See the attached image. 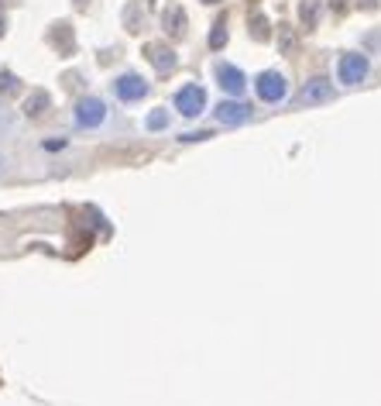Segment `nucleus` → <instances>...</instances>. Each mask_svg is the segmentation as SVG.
<instances>
[{
	"label": "nucleus",
	"mask_w": 381,
	"mask_h": 406,
	"mask_svg": "<svg viewBox=\"0 0 381 406\" xmlns=\"http://www.w3.org/2000/svg\"><path fill=\"white\" fill-rule=\"evenodd\" d=\"M176 107L182 117H200L206 107V90L200 83H186V86L176 93Z\"/></svg>",
	"instance_id": "nucleus-1"
},
{
	"label": "nucleus",
	"mask_w": 381,
	"mask_h": 406,
	"mask_svg": "<svg viewBox=\"0 0 381 406\" xmlns=\"http://www.w3.org/2000/svg\"><path fill=\"white\" fill-rule=\"evenodd\" d=\"M145 55H148V62H152L158 73H172V69H176V52H172L169 45H148Z\"/></svg>",
	"instance_id": "nucleus-9"
},
{
	"label": "nucleus",
	"mask_w": 381,
	"mask_h": 406,
	"mask_svg": "<svg viewBox=\"0 0 381 406\" xmlns=\"http://www.w3.org/2000/svg\"><path fill=\"white\" fill-rule=\"evenodd\" d=\"M213 117H217L220 124H244V121L251 117V107H248L244 100H224L220 107L213 110Z\"/></svg>",
	"instance_id": "nucleus-7"
},
{
	"label": "nucleus",
	"mask_w": 381,
	"mask_h": 406,
	"mask_svg": "<svg viewBox=\"0 0 381 406\" xmlns=\"http://www.w3.org/2000/svg\"><path fill=\"white\" fill-rule=\"evenodd\" d=\"M165 28H169V35H182V31H186V14H182V7H169Z\"/></svg>",
	"instance_id": "nucleus-10"
},
{
	"label": "nucleus",
	"mask_w": 381,
	"mask_h": 406,
	"mask_svg": "<svg viewBox=\"0 0 381 406\" xmlns=\"http://www.w3.org/2000/svg\"><path fill=\"white\" fill-rule=\"evenodd\" d=\"M76 4H86V0H76Z\"/></svg>",
	"instance_id": "nucleus-19"
},
{
	"label": "nucleus",
	"mask_w": 381,
	"mask_h": 406,
	"mask_svg": "<svg viewBox=\"0 0 381 406\" xmlns=\"http://www.w3.org/2000/svg\"><path fill=\"white\" fill-rule=\"evenodd\" d=\"M203 4H220V0H203Z\"/></svg>",
	"instance_id": "nucleus-18"
},
{
	"label": "nucleus",
	"mask_w": 381,
	"mask_h": 406,
	"mask_svg": "<svg viewBox=\"0 0 381 406\" xmlns=\"http://www.w3.org/2000/svg\"><path fill=\"white\" fill-rule=\"evenodd\" d=\"M14 90H18L14 73H0V93H14Z\"/></svg>",
	"instance_id": "nucleus-14"
},
{
	"label": "nucleus",
	"mask_w": 381,
	"mask_h": 406,
	"mask_svg": "<svg viewBox=\"0 0 381 406\" xmlns=\"http://www.w3.org/2000/svg\"><path fill=\"white\" fill-rule=\"evenodd\" d=\"M145 124H148L152 131H162V128L169 124V114H165V110H155V114H148V121H145Z\"/></svg>",
	"instance_id": "nucleus-13"
},
{
	"label": "nucleus",
	"mask_w": 381,
	"mask_h": 406,
	"mask_svg": "<svg viewBox=\"0 0 381 406\" xmlns=\"http://www.w3.org/2000/svg\"><path fill=\"white\" fill-rule=\"evenodd\" d=\"M217 83L227 90V93H234V97H241L244 93V86H248V80H244V73L237 69V66H217Z\"/></svg>",
	"instance_id": "nucleus-8"
},
{
	"label": "nucleus",
	"mask_w": 381,
	"mask_h": 406,
	"mask_svg": "<svg viewBox=\"0 0 381 406\" xmlns=\"http://www.w3.org/2000/svg\"><path fill=\"white\" fill-rule=\"evenodd\" d=\"M45 107H49V93H42V90H38V93H31V97H28L25 114H28V117H38Z\"/></svg>",
	"instance_id": "nucleus-11"
},
{
	"label": "nucleus",
	"mask_w": 381,
	"mask_h": 406,
	"mask_svg": "<svg viewBox=\"0 0 381 406\" xmlns=\"http://www.w3.org/2000/svg\"><path fill=\"white\" fill-rule=\"evenodd\" d=\"M330 97H333L330 80L316 76V80H309V83L303 86V93H299V104H303V107H313V104H323V100H330Z\"/></svg>",
	"instance_id": "nucleus-6"
},
{
	"label": "nucleus",
	"mask_w": 381,
	"mask_h": 406,
	"mask_svg": "<svg viewBox=\"0 0 381 406\" xmlns=\"http://www.w3.org/2000/svg\"><path fill=\"white\" fill-rule=\"evenodd\" d=\"M114 90H117V97H121L124 104H131V100H141V97L148 93V83L141 80L138 73H124L121 80L114 83Z\"/></svg>",
	"instance_id": "nucleus-5"
},
{
	"label": "nucleus",
	"mask_w": 381,
	"mask_h": 406,
	"mask_svg": "<svg viewBox=\"0 0 381 406\" xmlns=\"http://www.w3.org/2000/svg\"><path fill=\"white\" fill-rule=\"evenodd\" d=\"M303 21L309 28H313V21H316V4H313V0H309V4H303Z\"/></svg>",
	"instance_id": "nucleus-15"
},
{
	"label": "nucleus",
	"mask_w": 381,
	"mask_h": 406,
	"mask_svg": "<svg viewBox=\"0 0 381 406\" xmlns=\"http://www.w3.org/2000/svg\"><path fill=\"white\" fill-rule=\"evenodd\" d=\"M361 4H364V7H375V4H378V0H361Z\"/></svg>",
	"instance_id": "nucleus-17"
},
{
	"label": "nucleus",
	"mask_w": 381,
	"mask_h": 406,
	"mask_svg": "<svg viewBox=\"0 0 381 406\" xmlns=\"http://www.w3.org/2000/svg\"><path fill=\"white\" fill-rule=\"evenodd\" d=\"M107 121V104L100 97H83L76 104V124L79 128H100Z\"/></svg>",
	"instance_id": "nucleus-3"
},
{
	"label": "nucleus",
	"mask_w": 381,
	"mask_h": 406,
	"mask_svg": "<svg viewBox=\"0 0 381 406\" xmlns=\"http://www.w3.org/2000/svg\"><path fill=\"white\" fill-rule=\"evenodd\" d=\"M224 42H227V21H217L213 35H210V49H224Z\"/></svg>",
	"instance_id": "nucleus-12"
},
{
	"label": "nucleus",
	"mask_w": 381,
	"mask_h": 406,
	"mask_svg": "<svg viewBox=\"0 0 381 406\" xmlns=\"http://www.w3.org/2000/svg\"><path fill=\"white\" fill-rule=\"evenodd\" d=\"M4 172H7V159L0 155V176H4Z\"/></svg>",
	"instance_id": "nucleus-16"
},
{
	"label": "nucleus",
	"mask_w": 381,
	"mask_h": 406,
	"mask_svg": "<svg viewBox=\"0 0 381 406\" xmlns=\"http://www.w3.org/2000/svg\"><path fill=\"white\" fill-rule=\"evenodd\" d=\"M368 76V59L361 52H347L340 55V62H337V80L347 83V86H357V83H364Z\"/></svg>",
	"instance_id": "nucleus-2"
},
{
	"label": "nucleus",
	"mask_w": 381,
	"mask_h": 406,
	"mask_svg": "<svg viewBox=\"0 0 381 406\" xmlns=\"http://www.w3.org/2000/svg\"><path fill=\"white\" fill-rule=\"evenodd\" d=\"M258 97L265 100V104H275L285 97V76L275 73V69H268V73H261L258 76Z\"/></svg>",
	"instance_id": "nucleus-4"
}]
</instances>
